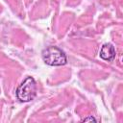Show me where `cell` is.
Wrapping results in <instances>:
<instances>
[{
	"label": "cell",
	"instance_id": "1",
	"mask_svg": "<svg viewBox=\"0 0 123 123\" xmlns=\"http://www.w3.org/2000/svg\"><path fill=\"white\" fill-rule=\"evenodd\" d=\"M41 57L44 62L51 66H62L66 63V55L57 46H49L42 50Z\"/></svg>",
	"mask_w": 123,
	"mask_h": 123
},
{
	"label": "cell",
	"instance_id": "2",
	"mask_svg": "<svg viewBox=\"0 0 123 123\" xmlns=\"http://www.w3.org/2000/svg\"><path fill=\"white\" fill-rule=\"evenodd\" d=\"M37 84L33 77H27L17 87L16 97L20 102H30L36 97Z\"/></svg>",
	"mask_w": 123,
	"mask_h": 123
},
{
	"label": "cell",
	"instance_id": "3",
	"mask_svg": "<svg viewBox=\"0 0 123 123\" xmlns=\"http://www.w3.org/2000/svg\"><path fill=\"white\" fill-rule=\"evenodd\" d=\"M100 58L108 61V62H111L115 59V48L111 43H105L103 44V46L100 49Z\"/></svg>",
	"mask_w": 123,
	"mask_h": 123
},
{
	"label": "cell",
	"instance_id": "4",
	"mask_svg": "<svg viewBox=\"0 0 123 123\" xmlns=\"http://www.w3.org/2000/svg\"><path fill=\"white\" fill-rule=\"evenodd\" d=\"M97 120L93 117V116H88V117H86L84 119H82V122H96Z\"/></svg>",
	"mask_w": 123,
	"mask_h": 123
},
{
	"label": "cell",
	"instance_id": "5",
	"mask_svg": "<svg viewBox=\"0 0 123 123\" xmlns=\"http://www.w3.org/2000/svg\"><path fill=\"white\" fill-rule=\"evenodd\" d=\"M0 91H1V89H0Z\"/></svg>",
	"mask_w": 123,
	"mask_h": 123
}]
</instances>
